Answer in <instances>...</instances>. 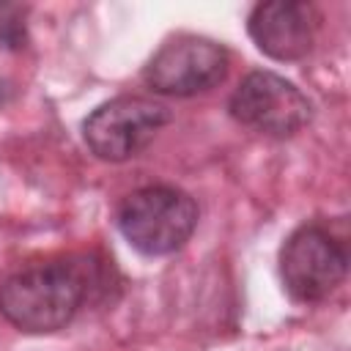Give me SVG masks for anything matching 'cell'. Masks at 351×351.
<instances>
[{
  "instance_id": "6da1fadb",
  "label": "cell",
  "mask_w": 351,
  "mask_h": 351,
  "mask_svg": "<svg viewBox=\"0 0 351 351\" xmlns=\"http://www.w3.org/2000/svg\"><path fill=\"white\" fill-rule=\"evenodd\" d=\"M104 263L96 255H63L22 266L0 285V315L27 335L66 329L107 288Z\"/></svg>"
},
{
  "instance_id": "7a4b0ae2",
  "label": "cell",
  "mask_w": 351,
  "mask_h": 351,
  "mask_svg": "<svg viewBox=\"0 0 351 351\" xmlns=\"http://www.w3.org/2000/svg\"><path fill=\"white\" fill-rule=\"evenodd\" d=\"M200 208L195 197L170 184L129 192L115 208V225L132 250L148 258L178 252L195 233Z\"/></svg>"
},
{
  "instance_id": "3957f363",
  "label": "cell",
  "mask_w": 351,
  "mask_h": 351,
  "mask_svg": "<svg viewBox=\"0 0 351 351\" xmlns=\"http://www.w3.org/2000/svg\"><path fill=\"white\" fill-rule=\"evenodd\" d=\"M280 280L299 304L329 299L348 274V247L318 222L299 225L280 247Z\"/></svg>"
},
{
  "instance_id": "277c9868",
  "label": "cell",
  "mask_w": 351,
  "mask_h": 351,
  "mask_svg": "<svg viewBox=\"0 0 351 351\" xmlns=\"http://www.w3.org/2000/svg\"><path fill=\"white\" fill-rule=\"evenodd\" d=\"M173 121L170 107L145 96H118L82 121V140L101 162H126L145 151Z\"/></svg>"
},
{
  "instance_id": "5b68a950",
  "label": "cell",
  "mask_w": 351,
  "mask_h": 351,
  "mask_svg": "<svg viewBox=\"0 0 351 351\" xmlns=\"http://www.w3.org/2000/svg\"><path fill=\"white\" fill-rule=\"evenodd\" d=\"M230 69V52L203 36L165 41L143 66V82L159 96L189 99L217 88Z\"/></svg>"
},
{
  "instance_id": "8992f818",
  "label": "cell",
  "mask_w": 351,
  "mask_h": 351,
  "mask_svg": "<svg viewBox=\"0 0 351 351\" xmlns=\"http://www.w3.org/2000/svg\"><path fill=\"white\" fill-rule=\"evenodd\" d=\"M228 112L236 123L266 137H293L313 118L310 99L274 71H250L228 99Z\"/></svg>"
},
{
  "instance_id": "52a82bcc",
  "label": "cell",
  "mask_w": 351,
  "mask_h": 351,
  "mask_svg": "<svg viewBox=\"0 0 351 351\" xmlns=\"http://www.w3.org/2000/svg\"><path fill=\"white\" fill-rule=\"evenodd\" d=\"M321 14L304 0H269L258 3L247 16V33L255 47L280 63H296L310 55Z\"/></svg>"
},
{
  "instance_id": "ba28073f",
  "label": "cell",
  "mask_w": 351,
  "mask_h": 351,
  "mask_svg": "<svg viewBox=\"0 0 351 351\" xmlns=\"http://www.w3.org/2000/svg\"><path fill=\"white\" fill-rule=\"evenodd\" d=\"M27 44V5L0 0V49H22Z\"/></svg>"
}]
</instances>
